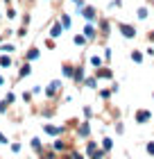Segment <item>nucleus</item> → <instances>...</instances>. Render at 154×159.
<instances>
[{
	"mask_svg": "<svg viewBox=\"0 0 154 159\" xmlns=\"http://www.w3.org/2000/svg\"><path fill=\"white\" fill-rule=\"evenodd\" d=\"M36 57H39V50H30L27 52V59H36Z\"/></svg>",
	"mask_w": 154,
	"mask_h": 159,
	"instance_id": "f257e3e1",
	"label": "nucleus"
}]
</instances>
